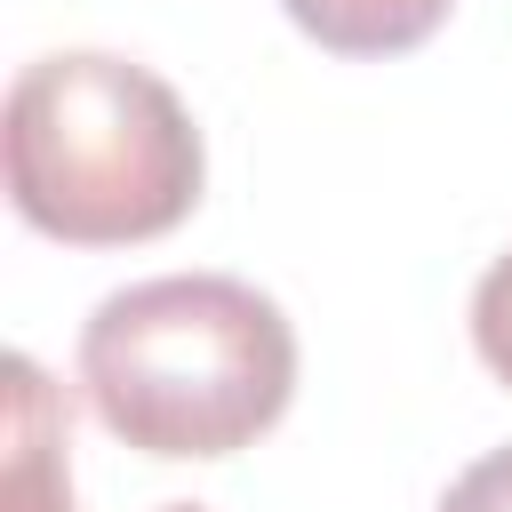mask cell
<instances>
[{"mask_svg":"<svg viewBox=\"0 0 512 512\" xmlns=\"http://www.w3.org/2000/svg\"><path fill=\"white\" fill-rule=\"evenodd\" d=\"M440 512H512V448H488V456L440 496Z\"/></svg>","mask_w":512,"mask_h":512,"instance_id":"8992f818","label":"cell"},{"mask_svg":"<svg viewBox=\"0 0 512 512\" xmlns=\"http://www.w3.org/2000/svg\"><path fill=\"white\" fill-rule=\"evenodd\" d=\"M80 392L144 456H232L296 392V328L232 272L112 288L80 328Z\"/></svg>","mask_w":512,"mask_h":512,"instance_id":"6da1fadb","label":"cell"},{"mask_svg":"<svg viewBox=\"0 0 512 512\" xmlns=\"http://www.w3.org/2000/svg\"><path fill=\"white\" fill-rule=\"evenodd\" d=\"M280 8L328 56H400V48H424L456 0H280Z\"/></svg>","mask_w":512,"mask_h":512,"instance_id":"277c9868","label":"cell"},{"mask_svg":"<svg viewBox=\"0 0 512 512\" xmlns=\"http://www.w3.org/2000/svg\"><path fill=\"white\" fill-rule=\"evenodd\" d=\"M16 416H8V480H0V512H72V480H64V408L56 384L16 360Z\"/></svg>","mask_w":512,"mask_h":512,"instance_id":"3957f363","label":"cell"},{"mask_svg":"<svg viewBox=\"0 0 512 512\" xmlns=\"http://www.w3.org/2000/svg\"><path fill=\"white\" fill-rule=\"evenodd\" d=\"M168 512H200V504H168Z\"/></svg>","mask_w":512,"mask_h":512,"instance_id":"52a82bcc","label":"cell"},{"mask_svg":"<svg viewBox=\"0 0 512 512\" xmlns=\"http://www.w3.org/2000/svg\"><path fill=\"white\" fill-rule=\"evenodd\" d=\"M8 200L64 248L160 240L200 200V128L176 88L128 56L64 48L8 88Z\"/></svg>","mask_w":512,"mask_h":512,"instance_id":"7a4b0ae2","label":"cell"},{"mask_svg":"<svg viewBox=\"0 0 512 512\" xmlns=\"http://www.w3.org/2000/svg\"><path fill=\"white\" fill-rule=\"evenodd\" d=\"M472 344H480V360L512 384V248L480 272V288H472Z\"/></svg>","mask_w":512,"mask_h":512,"instance_id":"5b68a950","label":"cell"}]
</instances>
